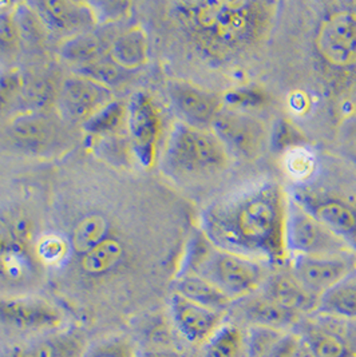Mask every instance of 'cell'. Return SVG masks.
Listing matches in <instances>:
<instances>
[{"mask_svg":"<svg viewBox=\"0 0 356 357\" xmlns=\"http://www.w3.org/2000/svg\"><path fill=\"white\" fill-rule=\"evenodd\" d=\"M288 195L274 181L251 185L201 213L200 231L213 246L264 264L283 265Z\"/></svg>","mask_w":356,"mask_h":357,"instance_id":"cell-1","label":"cell"},{"mask_svg":"<svg viewBox=\"0 0 356 357\" xmlns=\"http://www.w3.org/2000/svg\"><path fill=\"white\" fill-rule=\"evenodd\" d=\"M176 24L202 56L232 62L252 52L272 30L277 4L262 0H186L173 3Z\"/></svg>","mask_w":356,"mask_h":357,"instance_id":"cell-2","label":"cell"},{"mask_svg":"<svg viewBox=\"0 0 356 357\" xmlns=\"http://www.w3.org/2000/svg\"><path fill=\"white\" fill-rule=\"evenodd\" d=\"M178 273L208 280L235 303L259 292L267 278L264 262L221 250L198 231L189 241Z\"/></svg>","mask_w":356,"mask_h":357,"instance_id":"cell-3","label":"cell"},{"mask_svg":"<svg viewBox=\"0 0 356 357\" xmlns=\"http://www.w3.org/2000/svg\"><path fill=\"white\" fill-rule=\"evenodd\" d=\"M313 52L327 81H355L356 1L334 3L324 11L313 35Z\"/></svg>","mask_w":356,"mask_h":357,"instance_id":"cell-4","label":"cell"},{"mask_svg":"<svg viewBox=\"0 0 356 357\" xmlns=\"http://www.w3.org/2000/svg\"><path fill=\"white\" fill-rule=\"evenodd\" d=\"M230 155L212 130L176 122L168 137L162 163L165 170L181 178L208 177L225 170Z\"/></svg>","mask_w":356,"mask_h":357,"instance_id":"cell-5","label":"cell"},{"mask_svg":"<svg viewBox=\"0 0 356 357\" xmlns=\"http://www.w3.org/2000/svg\"><path fill=\"white\" fill-rule=\"evenodd\" d=\"M65 321L61 309L43 298L0 296V339L33 341L58 332Z\"/></svg>","mask_w":356,"mask_h":357,"instance_id":"cell-6","label":"cell"},{"mask_svg":"<svg viewBox=\"0 0 356 357\" xmlns=\"http://www.w3.org/2000/svg\"><path fill=\"white\" fill-rule=\"evenodd\" d=\"M211 130L230 157L244 161L258 160L269 145L271 134L265 123L255 115L235 107H224L214 119Z\"/></svg>","mask_w":356,"mask_h":357,"instance_id":"cell-7","label":"cell"},{"mask_svg":"<svg viewBox=\"0 0 356 357\" xmlns=\"http://www.w3.org/2000/svg\"><path fill=\"white\" fill-rule=\"evenodd\" d=\"M288 256H344L347 246L288 195L285 229Z\"/></svg>","mask_w":356,"mask_h":357,"instance_id":"cell-8","label":"cell"},{"mask_svg":"<svg viewBox=\"0 0 356 357\" xmlns=\"http://www.w3.org/2000/svg\"><path fill=\"white\" fill-rule=\"evenodd\" d=\"M316 221L335 234L348 252L356 253V206L338 195L308 188H299L290 195Z\"/></svg>","mask_w":356,"mask_h":357,"instance_id":"cell-9","label":"cell"},{"mask_svg":"<svg viewBox=\"0 0 356 357\" xmlns=\"http://www.w3.org/2000/svg\"><path fill=\"white\" fill-rule=\"evenodd\" d=\"M126 128L130 147L145 169L151 167L158 155L161 137V113L151 96L135 91L126 105Z\"/></svg>","mask_w":356,"mask_h":357,"instance_id":"cell-10","label":"cell"},{"mask_svg":"<svg viewBox=\"0 0 356 357\" xmlns=\"http://www.w3.org/2000/svg\"><path fill=\"white\" fill-rule=\"evenodd\" d=\"M168 94L179 122L197 129L211 130L214 119L224 109V98L189 82H170Z\"/></svg>","mask_w":356,"mask_h":357,"instance_id":"cell-11","label":"cell"},{"mask_svg":"<svg viewBox=\"0 0 356 357\" xmlns=\"http://www.w3.org/2000/svg\"><path fill=\"white\" fill-rule=\"evenodd\" d=\"M113 96V90L73 74L62 83L57 96V106L65 119L83 125L98 110L112 102Z\"/></svg>","mask_w":356,"mask_h":357,"instance_id":"cell-12","label":"cell"},{"mask_svg":"<svg viewBox=\"0 0 356 357\" xmlns=\"http://www.w3.org/2000/svg\"><path fill=\"white\" fill-rule=\"evenodd\" d=\"M354 268L353 262L344 256H293L291 257L292 275L307 292L319 297L331 289L336 282Z\"/></svg>","mask_w":356,"mask_h":357,"instance_id":"cell-13","label":"cell"},{"mask_svg":"<svg viewBox=\"0 0 356 357\" xmlns=\"http://www.w3.org/2000/svg\"><path fill=\"white\" fill-rule=\"evenodd\" d=\"M30 4L39 14L49 33L71 38L98 26L91 6L84 1L38 0L30 1Z\"/></svg>","mask_w":356,"mask_h":357,"instance_id":"cell-14","label":"cell"},{"mask_svg":"<svg viewBox=\"0 0 356 357\" xmlns=\"http://www.w3.org/2000/svg\"><path fill=\"white\" fill-rule=\"evenodd\" d=\"M169 309L178 333L192 344H205L224 320V312L202 307L175 292Z\"/></svg>","mask_w":356,"mask_h":357,"instance_id":"cell-15","label":"cell"},{"mask_svg":"<svg viewBox=\"0 0 356 357\" xmlns=\"http://www.w3.org/2000/svg\"><path fill=\"white\" fill-rule=\"evenodd\" d=\"M302 328V340L315 357H356L350 332L340 324L339 319L319 314Z\"/></svg>","mask_w":356,"mask_h":357,"instance_id":"cell-16","label":"cell"},{"mask_svg":"<svg viewBox=\"0 0 356 357\" xmlns=\"http://www.w3.org/2000/svg\"><path fill=\"white\" fill-rule=\"evenodd\" d=\"M269 300L293 313L315 312L318 298L304 289L291 271H279L268 275L261 289Z\"/></svg>","mask_w":356,"mask_h":357,"instance_id":"cell-17","label":"cell"},{"mask_svg":"<svg viewBox=\"0 0 356 357\" xmlns=\"http://www.w3.org/2000/svg\"><path fill=\"white\" fill-rule=\"evenodd\" d=\"M117 35L109 26L74 35L64 40L59 50L61 56L67 63L74 65V68L93 63L109 54Z\"/></svg>","mask_w":356,"mask_h":357,"instance_id":"cell-18","label":"cell"},{"mask_svg":"<svg viewBox=\"0 0 356 357\" xmlns=\"http://www.w3.org/2000/svg\"><path fill=\"white\" fill-rule=\"evenodd\" d=\"M10 135L26 150L42 151L55 141L57 126L40 112L19 114L10 123Z\"/></svg>","mask_w":356,"mask_h":357,"instance_id":"cell-19","label":"cell"},{"mask_svg":"<svg viewBox=\"0 0 356 357\" xmlns=\"http://www.w3.org/2000/svg\"><path fill=\"white\" fill-rule=\"evenodd\" d=\"M232 304H236L235 307L239 313L252 325L283 329L284 326L293 324L299 316L291 310L277 305L262 292L253 293Z\"/></svg>","mask_w":356,"mask_h":357,"instance_id":"cell-20","label":"cell"},{"mask_svg":"<svg viewBox=\"0 0 356 357\" xmlns=\"http://www.w3.org/2000/svg\"><path fill=\"white\" fill-rule=\"evenodd\" d=\"M84 340L77 332H54L19 347L11 357H82Z\"/></svg>","mask_w":356,"mask_h":357,"instance_id":"cell-21","label":"cell"},{"mask_svg":"<svg viewBox=\"0 0 356 357\" xmlns=\"http://www.w3.org/2000/svg\"><path fill=\"white\" fill-rule=\"evenodd\" d=\"M315 312L344 321H356V269L319 297Z\"/></svg>","mask_w":356,"mask_h":357,"instance_id":"cell-22","label":"cell"},{"mask_svg":"<svg viewBox=\"0 0 356 357\" xmlns=\"http://www.w3.org/2000/svg\"><path fill=\"white\" fill-rule=\"evenodd\" d=\"M175 293L202 307L225 312L232 301L208 280L192 273H178L175 281Z\"/></svg>","mask_w":356,"mask_h":357,"instance_id":"cell-23","label":"cell"},{"mask_svg":"<svg viewBox=\"0 0 356 357\" xmlns=\"http://www.w3.org/2000/svg\"><path fill=\"white\" fill-rule=\"evenodd\" d=\"M109 55L121 67L135 73L137 68L145 65L149 56V42L145 31L141 27H131L118 33Z\"/></svg>","mask_w":356,"mask_h":357,"instance_id":"cell-24","label":"cell"},{"mask_svg":"<svg viewBox=\"0 0 356 357\" xmlns=\"http://www.w3.org/2000/svg\"><path fill=\"white\" fill-rule=\"evenodd\" d=\"M36 273L35 259L29 249L15 248L0 255V281L8 285H23Z\"/></svg>","mask_w":356,"mask_h":357,"instance_id":"cell-25","label":"cell"},{"mask_svg":"<svg viewBox=\"0 0 356 357\" xmlns=\"http://www.w3.org/2000/svg\"><path fill=\"white\" fill-rule=\"evenodd\" d=\"M245 355V335L235 324H223L205 342L204 357H242Z\"/></svg>","mask_w":356,"mask_h":357,"instance_id":"cell-26","label":"cell"},{"mask_svg":"<svg viewBox=\"0 0 356 357\" xmlns=\"http://www.w3.org/2000/svg\"><path fill=\"white\" fill-rule=\"evenodd\" d=\"M82 126L86 132L94 137H114L124 126H126V105L113 99L89 118Z\"/></svg>","mask_w":356,"mask_h":357,"instance_id":"cell-27","label":"cell"},{"mask_svg":"<svg viewBox=\"0 0 356 357\" xmlns=\"http://www.w3.org/2000/svg\"><path fill=\"white\" fill-rule=\"evenodd\" d=\"M74 74L97 82L99 84L113 90L114 87H118L125 82L129 81L130 77L134 73L121 67L107 54L106 56L98 59L93 63L74 68Z\"/></svg>","mask_w":356,"mask_h":357,"instance_id":"cell-28","label":"cell"},{"mask_svg":"<svg viewBox=\"0 0 356 357\" xmlns=\"http://www.w3.org/2000/svg\"><path fill=\"white\" fill-rule=\"evenodd\" d=\"M20 40L30 46H40L47 38V29L39 14L29 3H20L11 10Z\"/></svg>","mask_w":356,"mask_h":357,"instance_id":"cell-29","label":"cell"},{"mask_svg":"<svg viewBox=\"0 0 356 357\" xmlns=\"http://www.w3.org/2000/svg\"><path fill=\"white\" fill-rule=\"evenodd\" d=\"M122 259V246L117 241L105 240L81 257V269L89 276H102L113 271Z\"/></svg>","mask_w":356,"mask_h":357,"instance_id":"cell-30","label":"cell"},{"mask_svg":"<svg viewBox=\"0 0 356 357\" xmlns=\"http://www.w3.org/2000/svg\"><path fill=\"white\" fill-rule=\"evenodd\" d=\"M105 225H106L105 221L97 215L89 217L80 222L73 233V241H71L75 252L83 256L90 250H93L101 243H103L106 240Z\"/></svg>","mask_w":356,"mask_h":357,"instance_id":"cell-31","label":"cell"},{"mask_svg":"<svg viewBox=\"0 0 356 357\" xmlns=\"http://www.w3.org/2000/svg\"><path fill=\"white\" fill-rule=\"evenodd\" d=\"M285 332L283 329L251 325L245 335V357H264Z\"/></svg>","mask_w":356,"mask_h":357,"instance_id":"cell-32","label":"cell"},{"mask_svg":"<svg viewBox=\"0 0 356 357\" xmlns=\"http://www.w3.org/2000/svg\"><path fill=\"white\" fill-rule=\"evenodd\" d=\"M24 78L15 68L0 71V115L8 113L22 100Z\"/></svg>","mask_w":356,"mask_h":357,"instance_id":"cell-33","label":"cell"},{"mask_svg":"<svg viewBox=\"0 0 356 357\" xmlns=\"http://www.w3.org/2000/svg\"><path fill=\"white\" fill-rule=\"evenodd\" d=\"M284 163L287 173L295 179H306L313 173L315 157L307 147H293L284 153Z\"/></svg>","mask_w":356,"mask_h":357,"instance_id":"cell-34","label":"cell"},{"mask_svg":"<svg viewBox=\"0 0 356 357\" xmlns=\"http://www.w3.org/2000/svg\"><path fill=\"white\" fill-rule=\"evenodd\" d=\"M20 36L11 11H0V61H10L20 49Z\"/></svg>","mask_w":356,"mask_h":357,"instance_id":"cell-35","label":"cell"},{"mask_svg":"<svg viewBox=\"0 0 356 357\" xmlns=\"http://www.w3.org/2000/svg\"><path fill=\"white\" fill-rule=\"evenodd\" d=\"M269 145L275 150L285 153L293 147L303 146L304 138L290 122L280 121L269 137Z\"/></svg>","mask_w":356,"mask_h":357,"instance_id":"cell-36","label":"cell"},{"mask_svg":"<svg viewBox=\"0 0 356 357\" xmlns=\"http://www.w3.org/2000/svg\"><path fill=\"white\" fill-rule=\"evenodd\" d=\"M91 6L98 24L109 26L129 14L131 3L129 1H89Z\"/></svg>","mask_w":356,"mask_h":357,"instance_id":"cell-37","label":"cell"},{"mask_svg":"<svg viewBox=\"0 0 356 357\" xmlns=\"http://www.w3.org/2000/svg\"><path fill=\"white\" fill-rule=\"evenodd\" d=\"M54 98V90L51 84L45 79H39L29 84L24 81V89L22 94V100H24L33 110L31 112H40L47 106Z\"/></svg>","mask_w":356,"mask_h":357,"instance_id":"cell-38","label":"cell"},{"mask_svg":"<svg viewBox=\"0 0 356 357\" xmlns=\"http://www.w3.org/2000/svg\"><path fill=\"white\" fill-rule=\"evenodd\" d=\"M82 357H135L133 345L126 339L115 337L102 341L84 351Z\"/></svg>","mask_w":356,"mask_h":357,"instance_id":"cell-39","label":"cell"},{"mask_svg":"<svg viewBox=\"0 0 356 357\" xmlns=\"http://www.w3.org/2000/svg\"><path fill=\"white\" fill-rule=\"evenodd\" d=\"M67 245L58 236H47L39 241L36 246V255L43 262L55 264L62 260L67 252Z\"/></svg>","mask_w":356,"mask_h":357,"instance_id":"cell-40","label":"cell"},{"mask_svg":"<svg viewBox=\"0 0 356 357\" xmlns=\"http://www.w3.org/2000/svg\"><path fill=\"white\" fill-rule=\"evenodd\" d=\"M300 341L302 339L299 335L284 333L264 357H293L300 345Z\"/></svg>","mask_w":356,"mask_h":357,"instance_id":"cell-41","label":"cell"},{"mask_svg":"<svg viewBox=\"0 0 356 357\" xmlns=\"http://www.w3.org/2000/svg\"><path fill=\"white\" fill-rule=\"evenodd\" d=\"M264 97L261 93H256L253 90H245V91H236L227 97V100L230 106H253L256 103H261ZM235 107V109H236Z\"/></svg>","mask_w":356,"mask_h":357,"instance_id":"cell-42","label":"cell"},{"mask_svg":"<svg viewBox=\"0 0 356 357\" xmlns=\"http://www.w3.org/2000/svg\"><path fill=\"white\" fill-rule=\"evenodd\" d=\"M138 357H184L170 347H151L140 354Z\"/></svg>","mask_w":356,"mask_h":357,"instance_id":"cell-43","label":"cell"},{"mask_svg":"<svg viewBox=\"0 0 356 357\" xmlns=\"http://www.w3.org/2000/svg\"><path fill=\"white\" fill-rule=\"evenodd\" d=\"M302 339V337H300ZM293 357H315L313 356V354L311 352V349L308 348L307 344L304 342V341H300V345H299V348H297V351H296V354H295V356Z\"/></svg>","mask_w":356,"mask_h":357,"instance_id":"cell-44","label":"cell"},{"mask_svg":"<svg viewBox=\"0 0 356 357\" xmlns=\"http://www.w3.org/2000/svg\"><path fill=\"white\" fill-rule=\"evenodd\" d=\"M354 161H355V163H356V157H355V158H354Z\"/></svg>","mask_w":356,"mask_h":357,"instance_id":"cell-45","label":"cell"}]
</instances>
